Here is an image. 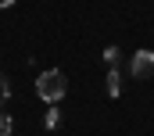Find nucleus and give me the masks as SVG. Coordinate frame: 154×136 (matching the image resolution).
Segmentation results:
<instances>
[{"label":"nucleus","mask_w":154,"mask_h":136,"mask_svg":"<svg viewBox=\"0 0 154 136\" xmlns=\"http://www.w3.org/2000/svg\"><path fill=\"white\" fill-rule=\"evenodd\" d=\"M36 93H39V100H47V104H61L65 93H68V75H65L61 68L43 72L36 79Z\"/></svg>","instance_id":"f257e3e1"},{"label":"nucleus","mask_w":154,"mask_h":136,"mask_svg":"<svg viewBox=\"0 0 154 136\" xmlns=\"http://www.w3.org/2000/svg\"><path fill=\"white\" fill-rule=\"evenodd\" d=\"M129 72H133V79H154V50H136L133 54V61H129Z\"/></svg>","instance_id":"f03ea898"},{"label":"nucleus","mask_w":154,"mask_h":136,"mask_svg":"<svg viewBox=\"0 0 154 136\" xmlns=\"http://www.w3.org/2000/svg\"><path fill=\"white\" fill-rule=\"evenodd\" d=\"M104 79H108V82H104V86H108V97H122V72H118V68H108Z\"/></svg>","instance_id":"7ed1b4c3"},{"label":"nucleus","mask_w":154,"mask_h":136,"mask_svg":"<svg viewBox=\"0 0 154 136\" xmlns=\"http://www.w3.org/2000/svg\"><path fill=\"white\" fill-rule=\"evenodd\" d=\"M43 125H47V129H57V125H61V111H57V104H54V107H47V118H43Z\"/></svg>","instance_id":"20e7f679"},{"label":"nucleus","mask_w":154,"mask_h":136,"mask_svg":"<svg viewBox=\"0 0 154 136\" xmlns=\"http://www.w3.org/2000/svg\"><path fill=\"white\" fill-rule=\"evenodd\" d=\"M104 61H108L111 68H118V61H122V50H118V47H104Z\"/></svg>","instance_id":"39448f33"},{"label":"nucleus","mask_w":154,"mask_h":136,"mask_svg":"<svg viewBox=\"0 0 154 136\" xmlns=\"http://www.w3.org/2000/svg\"><path fill=\"white\" fill-rule=\"evenodd\" d=\"M11 133H14V122H11V115L0 111V136H11Z\"/></svg>","instance_id":"423d86ee"},{"label":"nucleus","mask_w":154,"mask_h":136,"mask_svg":"<svg viewBox=\"0 0 154 136\" xmlns=\"http://www.w3.org/2000/svg\"><path fill=\"white\" fill-rule=\"evenodd\" d=\"M7 97H11V82H7V79H4V75H0V104L7 100Z\"/></svg>","instance_id":"0eeeda50"},{"label":"nucleus","mask_w":154,"mask_h":136,"mask_svg":"<svg viewBox=\"0 0 154 136\" xmlns=\"http://www.w3.org/2000/svg\"><path fill=\"white\" fill-rule=\"evenodd\" d=\"M11 4H14V0H0V11H4V7H11Z\"/></svg>","instance_id":"6e6552de"}]
</instances>
